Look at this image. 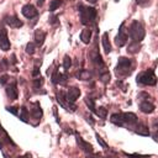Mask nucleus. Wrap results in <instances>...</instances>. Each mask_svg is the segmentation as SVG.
<instances>
[{"label": "nucleus", "instance_id": "ea45409f", "mask_svg": "<svg viewBox=\"0 0 158 158\" xmlns=\"http://www.w3.org/2000/svg\"><path fill=\"white\" fill-rule=\"evenodd\" d=\"M115 1H119V0H115Z\"/></svg>", "mask_w": 158, "mask_h": 158}, {"label": "nucleus", "instance_id": "20e7f679", "mask_svg": "<svg viewBox=\"0 0 158 158\" xmlns=\"http://www.w3.org/2000/svg\"><path fill=\"white\" fill-rule=\"evenodd\" d=\"M137 83L143 84V85H156L157 83V78L154 76L153 70H146L142 72L137 76Z\"/></svg>", "mask_w": 158, "mask_h": 158}, {"label": "nucleus", "instance_id": "c9c22d12", "mask_svg": "<svg viewBox=\"0 0 158 158\" xmlns=\"http://www.w3.org/2000/svg\"><path fill=\"white\" fill-rule=\"evenodd\" d=\"M32 74H34V77H35V76H38V74H40V69H38L37 67H36V68H35V70L32 72Z\"/></svg>", "mask_w": 158, "mask_h": 158}, {"label": "nucleus", "instance_id": "a878e982", "mask_svg": "<svg viewBox=\"0 0 158 158\" xmlns=\"http://www.w3.org/2000/svg\"><path fill=\"white\" fill-rule=\"evenodd\" d=\"M97 115H98L99 118H101V119H106L108 110L105 109V108H103V106H100V108H98V110H97Z\"/></svg>", "mask_w": 158, "mask_h": 158}, {"label": "nucleus", "instance_id": "cd10ccee", "mask_svg": "<svg viewBox=\"0 0 158 158\" xmlns=\"http://www.w3.org/2000/svg\"><path fill=\"white\" fill-rule=\"evenodd\" d=\"M100 79H101V82H103L104 84H106V83L110 82V74H109L108 72H106V73H104V74H101Z\"/></svg>", "mask_w": 158, "mask_h": 158}, {"label": "nucleus", "instance_id": "aec40b11", "mask_svg": "<svg viewBox=\"0 0 158 158\" xmlns=\"http://www.w3.org/2000/svg\"><path fill=\"white\" fill-rule=\"evenodd\" d=\"M31 114H32V116H34L35 119H40V118L42 116V109H41V106H40L38 103H36V104L34 105L32 110H31Z\"/></svg>", "mask_w": 158, "mask_h": 158}, {"label": "nucleus", "instance_id": "a211bd4d", "mask_svg": "<svg viewBox=\"0 0 158 158\" xmlns=\"http://www.w3.org/2000/svg\"><path fill=\"white\" fill-rule=\"evenodd\" d=\"M66 79H67V77L63 76V74H61L58 70H56L53 73V76H52V82H53L55 84H57V83H64Z\"/></svg>", "mask_w": 158, "mask_h": 158}, {"label": "nucleus", "instance_id": "f257e3e1", "mask_svg": "<svg viewBox=\"0 0 158 158\" xmlns=\"http://www.w3.org/2000/svg\"><path fill=\"white\" fill-rule=\"evenodd\" d=\"M129 35L133 42H141L145 38V28L142 24L139 22L137 20L132 21V24L130 25V28H129Z\"/></svg>", "mask_w": 158, "mask_h": 158}, {"label": "nucleus", "instance_id": "0eeeda50", "mask_svg": "<svg viewBox=\"0 0 158 158\" xmlns=\"http://www.w3.org/2000/svg\"><path fill=\"white\" fill-rule=\"evenodd\" d=\"M67 100L69 101V103H74L79 97H80V90L78 89V88H76V87H73V88H69V90L67 91Z\"/></svg>", "mask_w": 158, "mask_h": 158}, {"label": "nucleus", "instance_id": "6e6552de", "mask_svg": "<svg viewBox=\"0 0 158 158\" xmlns=\"http://www.w3.org/2000/svg\"><path fill=\"white\" fill-rule=\"evenodd\" d=\"M0 48L3 51H9L10 49V41L7 38V35L5 31L0 30Z\"/></svg>", "mask_w": 158, "mask_h": 158}, {"label": "nucleus", "instance_id": "423d86ee", "mask_svg": "<svg viewBox=\"0 0 158 158\" xmlns=\"http://www.w3.org/2000/svg\"><path fill=\"white\" fill-rule=\"evenodd\" d=\"M21 13H22V15L27 19H32L37 15V10L34 5H31V4H27L22 7V10H21Z\"/></svg>", "mask_w": 158, "mask_h": 158}, {"label": "nucleus", "instance_id": "dca6fc26", "mask_svg": "<svg viewBox=\"0 0 158 158\" xmlns=\"http://www.w3.org/2000/svg\"><path fill=\"white\" fill-rule=\"evenodd\" d=\"M90 38H91V30L84 28V30L82 31V34H80V40H82V42H83V43H85V45H88L89 42H90Z\"/></svg>", "mask_w": 158, "mask_h": 158}, {"label": "nucleus", "instance_id": "473e14b6", "mask_svg": "<svg viewBox=\"0 0 158 158\" xmlns=\"http://www.w3.org/2000/svg\"><path fill=\"white\" fill-rule=\"evenodd\" d=\"M7 82H9V76H3L1 79H0V83H1V84H5Z\"/></svg>", "mask_w": 158, "mask_h": 158}, {"label": "nucleus", "instance_id": "c85d7f7f", "mask_svg": "<svg viewBox=\"0 0 158 158\" xmlns=\"http://www.w3.org/2000/svg\"><path fill=\"white\" fill-rule=\"evenodd\" d=\"M85 103H87V105L90 108V110H94L95 109V105H94V100L91 99V98H87L85 99Z\"/></svg>", "mask_w": 158, "mask_h": 158}, {"label": "nucleus", "instance_id": "6ab92c4d", "mask_svg": "<svg viewBox=\"0 0 158 158\" xmlns=\"http://www.w3.org/2000/svg\"><path fill=\"white\" fill-rule=\"evenodd\" d=\"M137 135H140V136H148L150 135V130H148V127L147 126H145V125H139L137 127H136V131H135Z\"/></svg>", "mask_w": 158, "mask_h": 158}, {"label": "nucleus", "instance_id": "4468645a", "mask_svg": "<svg viewBox=\"0 0 158 158\" xmlns=\"http://www.w3.org/2000/svg\"><path fill=\"white\" fill-rule=\"evenodd\" d=\"M103 47H104V51L105 53H110L111 52V45H110V41H109V32H104L103 34Z\"/></svg>", "mask_w": 158, "mask_h": 158}, {"label": "nucleus", "instance_id": "4c0bfd02", "mask_svg": "<svg viewBox=\"0 0 158 158\" xmlns=\"http://www.w3.org/2000/svg\"><path fill=\"white\" fill-rule=\"evenodd\" d=\"M87 1H89V3H91V4H95L98 0H87Z\"/></svg>", "mask_w": 158, "mask_h": 158}, {"label": "nucleus", "instance_id": "ddd939ff", "mask_svg": "<svg viewBox=\"0 0 158 158\" xmlns=\"http://www.w3.org/2000/svg\"><path fill=\"white\" fill-rule=\"evenodd\" d=\"M77 142H78V145H79V147L83 150V151H85V152H93V147H91V145H89L88 142H85L84 141L80 136H78L77 135Z\"/></svg>", "mask_w": 158, "mask_h": 158}, {"label": "nucleus", "instance_id": "72a5a7b5", "mask_svg": "<svg viewBox=\"0 0 158 158\" xmlns=\"http://www.w3.org/2000/svg\"><path fill=\"white\" fill-rule=\"evenodd\" d=\"M7 111H10V112H13V114H15V115H17V110H16V108H13V106H9V108H7Z\"/></svg>", "mask_w": 158, "mask_h": 158}, {"label": "nucleus", "instance_id": "1a4fd4ad", "mask_svg": "<svg viewBox=\"0 0 158 158\" xmlns=\"http://www.w3.org/2000/svg\"><path fill=\"white\" fill-rule=\"evenodd\" d=\"M6 95L9 97L10 100L17 99V89H16V83L15 82H11V84L6 88Z\"/></svg>", "mask_w": 158, "mask_h": 158}, {"label": "nucleus", "instance_id": "5701e85b", "mask_svg": "<svg viewBox=\"0 0 158 158\" xmlns=\"http://www.w3.org/2000/svg\"><path fill=\"white\" fill-rule=\"evenodd\" d=\"M20 119L22 120V121H25V122H27L28 121V111H27V109L24 106V108H21V111H20Z\"/></svg>", "mask_w": 158, "mask_h": 158}, {"label": "nucleus", "instance_id": "2eb2a0df", "mask_svg": "<svg viewBox=\"0 0 158 158\" xmlns=\"http://www.w3.org/2000/svg\"><path fill=\"white\" fill-rule=\"evenodd\" d=\"M45 38H46V34L42 30H36L35 31V42H36V45L42 46V45H43V42H45Z\"/></svg>", "mask_w": 158, "mask_h": 158}, {"label": "nucleus", "instance_id": "7c9ffc66", "mask_svg": "<svg viewBox=\"0 0 158 158\" xmlns=\"http://www.w3.org/2000/svg\"><path fill=\"white\" fill-rule=\"evenodd\" d=\"M97 140H98V142H99V143H100V145H101V146L104 147V148H108V145H106V143H105V142L103 141V139L100 137L99 135H97Z\"/></svg>", "mask_w": 158, "mask_h": 158}, {"label": "nucleus", "instance_id": "7ed1b4c3", "mask_svg": "<svg viewBox=\"0 0 158 158\" xmlns=\"http://www.w3.org/2000/svg\"><path fill=\"white\" fill-rule=\"evenodd\" d=\"M131 66H132L131 59L126 58V57H120L119 62H118V66H116L118 76H127V74H130Z\"/></svg>", "mask_w": 158, "mask_h": 158}, {"label": "nucleus", "instance_id": "e433bc0d", "mask_svg": "<svg viewBox=\"0 0 158 158\" xmlns=\"http://www.w3.org/2000/svg\"><path fill=\"white\" fill-rule=\"evenodd\" d=\"M56 20H57V17H56V16L51 17V24H55V22H56Z\"/></svg>", "mask_w": 158, "mask_h": 158}, {"label": "nucleus", "instance_id": "4be33fe9", "mask_svg": "<svg viewBox=\"0 0 158 158\" xmlns=\"http://www.w3.org/2000/svg\"><path fill=\"white\" fill-rule=\"evenodd\" d=\"M62 0H52V1H51V4H49V11L51 13H53L55 11V10H57L61 5H62Z\"/></svg>", "mask_w": 158, "mask_h": 158}, {"label": "nucleus", "instance_id": "58836bf2", "mask_svg": "<svg viewBox=\"0 0 158 158\" xmlns=\"http://www.w3.org/2000/svg\"><path fill=\"white\" fill-rule=\"evenodd\" d=\"M37 4H38V5L41 6L42 4H43V0H38V1H37Z\"/></svg>", "mask_w": 158, "mask_h": 158}, {"label": "nucleus", "instance_id": "f704fd0d", "mask_svg": "<svg viewBox=\"0 0 158 158\" xmlns=\"http://www.w3.org/2000/svg\"><path fill=\"white\" fill-rule=\"evenodd\" d=\"M154 131H156V132H154V135H153V137L157 139V137H158V124H154Z\"/></svg>", "mask_w": 158, "mask_h": 158}, {"label": "nucleus", "instance_id": "393cba45", "mask_svg": "<svg viewBox=\"0 0 158 158\" xmlns=\"http://www.w3.org/2000/svg\"><path fill=\"white\" fill-rule=\"evenodd\" d=\"M72 67V59L69 56H64V59H63V68L64 70H68Z\"/></svg>", "mask_w": 158, "mask_h": 158}, {"label": "nucleus", "instance_id": "f3484780", "mask_svg": "<svg viewBox=\"0 0 158 158\" xmlns=\"http://www.w3.org/2000/svg\"><path fill=\"white\" fill-rule=\"evenodd\" d=\"M110 121L112 124H115L116 126H122L125 122H124V116H122V114H114L111 115V119Z\"/></svg>", "mask_w": 158, "mask_h": 158}, {"label": "nucleus", "instance_id": "412c9836", "mask_svg": "<svg viewBox=\"0 0 158 158\" xmlns=\"http://www.w3.org/2000/svg\"><path fill=\"white\" fill-rule=\"evenodd\" d=\"M77 78H79L80 80H89L91 78V74L89 70H85V69H82L80 72L77 73Z\"/></svg>", "mask_w": 158, "mask_h": 158}, {"label": "nucleus", "instance_id": "9b49d317", "mask_svg": "<svg viewBox=\"0 0 158 158\" xmlns=\"http://www.w3.org/2000/svg\"><path fill=\"white\" fill-rule=\"evenodd\" d=\"M122 116H124V122H126V124H129V125L137 124V116L132 112H125V114H122Z\"/></svg>", "mask_w": 158, "mask_h": 158}, {"label": "nucleus", "instance_id": "b1692460", "mask_svg": "<svg viewBox=\"0 0 158 158\" xmlns=\"http://www.w3.org/2000/svg\"><path fill=\"white\" fill-rule=\"evenodd\" d=\"M140 46H139V42H133V43H131L127 48V52H130V53H137V52L140 51L139 49Z\"/></svg>", "mask_w": 158, "mask_h": 158}, {"label": "nucleus", "instance_id": "bb28decb", "mask_svg": "<svg viewBox=\"0 0 158 158\" xmlns=\"http://www.w3.org/2000/svg\"><path fill=\"white\" fill-rule=\"evenodd\" d=\"M35 48H36V46H35L34 42H28L27 46H26V52L28 55H34L35 53Z\"/></svg>", "mask_w": 158, "mask_h": 158}, {"label": "nucleus", "instance_id": "f8f14e48", "mask_svg": "<svg viewBox=\"0 0 158 158\" xmlns=\"http://www.w3.org/2000/svg\"><path fill=\"white\" fill-rule=\"evenodd\" d=\"M140 109L145 114H151V112L154 111V105L152 103H150V101H142L140 104Z\"/></svg>", "mask_w": 158, "mask_h": 158}, {"label": "nucleus", "instance_id": "2f4dec72", "mask_svg": "<svg viewBox=\"0 0 158 158\" xmlns=\"http://www.w3.org/2000/svg\"><path fill=\"white\" fill-rule=\"evenodd\" d=\"M148 3H150V0H136V4H139L141 6H146Z\"/></svg>", "mask_w": 158, "mask_h": 158}, {"label": "nucleus", "instance_id": "f03ea898", "mask_svg": "<svg viewBox=\"0 0 158 158\" xmlns=\"http://www.w3.org/2000/svg\"><path fill=\"white\" fill-rule=\"evenodd\" d=\"M78 10H79V13H80V21H82L83 25L90 24L91 21L95 20L97 14H98L97 10L94 9V7H85V6H83L82 4L78 5Z\"/></svg>", "mask_w": 158, "mask_h": 158}, {"label": "nucleus", "instance_id": "9d476101", "mask_svg": "<svg viewBox=\"0 0 158 158\" xmlns=\"http://www.w3.org/2000/svg\"><path fill=\"white\" fill-rule=\"evenodd\" d=\"M6 24L9 26L14 27V28H19V27H21L24 25L22 21H21L19 17H16V16H7L6 17Z\"/></svg>", "mask_w": 158, "mask_h": 158}, {"label": "nucleus", "instance_id": "39448f33", "mask_svg": "<svg viewBox=\"0 0 158 158\" xmlns=\"http://www.w3.org/2000/svg\"><path fill=\"white\" fill-rule=\"evenodd\" d=\"M127 40H129V35L125 30V25L122 24L120 30H119L118 36L115 37V43H116V46H119V47H124L126 45V42H127Z\"/></svg>", "mask_w": 158, "mask_h": 158}, {"label": "nucleus", "instance_id": "c756f323", "mask_svg": "<svg viewBox=\"0 0 158 158\" xmlns=\"http://www.w3.org/2000/svg\"><path fill=\"white\" fill-rule=\"evenodd\" d=\"M34 85H35V88H40V87L42 85V78L35 79V80H34Z\"/></svg>", "mask_w": 158, "mask_h": 158}]
</instances>
